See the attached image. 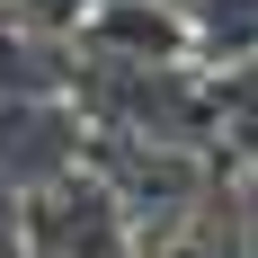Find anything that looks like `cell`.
Listing matches in <instances>:
<instances>
[{
    "mask_svg": "<svg viewBox=\"0 0 258 258\" xmlns=\"http://www.w3.org/2000/svg\"><path fill=\"white\" fill-rule=\"evenodd\" d=\"M178 18H187V45L214 72L223 62H258V0H178Z\"/></svg>",
    "mask_w": 258,
    "mask_h": 258,
    "instance_id": "6",
    "label": "cell"
},
{
    "mask_svg": "<svg viewBox=\"0 0 258 258\" xmlns=\"http://www.w3.org/2000/svg\"><path fill=\"white\" fill-rule=\"evenodd\" d=\"M80 152H89V125L72 98H0V178L18 196H45L53 178H72Z\"/></svg>",
    "mask_w": 258,
    "mask_h": 258,
    "instance_id": "2",
    "label": "cell"
},
{
    "mask_svg": "<svg viewBox=\"0 0 258 258\" xmlns=\"http://www.w3.org/2000/svg\"><path fill=\"white\" fill-rule=\"evenodd\" d=\"M0 18H9V0H0Z\"/></svg>",
    "mask_w": 258,
    "mask_h": 258,
    "instance_id": "8",
    "label": "cell"
},
{
    "mask_svg": "<svg viewBox=\"0 0 258 258\" xmlns=\"http://www.w3.org/2000/svg\"><path fill=\"white\" fill-rule=\"evenodd\" d=\"M0 258H27V196L0 178Z\"/></svg>",
    "mask_w": 258,
    "mask_h": 258,
    "instance_id": "7",
    "label": "cell"
},
{
    "mask_svg": "<svg viewBox=\"0 0 258 258\" xmlns=\"http://www.w3.org/2000/svg\"><path fill=\"white\" fill-rule=\"evenodd\" d=\"M27 258H134V232L107 205V187L72 169L45 196H27Z\"/></svg>",
    "mask_w": 258,
    "mask_h": 258,
    "instance_id": "1",
    "label": "cell"
},
{
    "mask_svg": "<svg viewBox=\"0 0 258 258\" xmlns=\"http://www.w3.org/2000/svg\"><path fill=\"white\" fill-rule=\"evenodd\" d=\"M72 89H80V45L0 18V98H72Z\"/></svg>",
    "mask_w": 258,
    "mask_h": 258,
    "instance_id": "4",
    "label": "cell"
},
{
    "mask_svg": "<svg viewBox=\"0 0 258 258\" xmlns=\"http://www.w3.org/2000/svg\"><path fill=\"white\" fill-rule=\"evenodd\" d=\"M205 152L232 160L258 187V62H223L205 72Z\"/></svg>",
    "mask_w": 258,
    "mask_h": 258,
    "instance_id": "3",
    "label": "cell"
},
{
    "mask_svg": "<svg viewBox=\"0 0 258 258\" xmlns=\"http://www.w3.org/2000/svg\"><path fill=\"white\" fill-rule=\"evenodd\" d=\"M143 258H249V223H240V205L214 187L205 205L187 214V223H169V232H160Z\"/></svg>",
    "mask_w": 258,
    "mask_h": 258,
    "instance_id": "5",
    "label": "cell"
}]
</instances>
